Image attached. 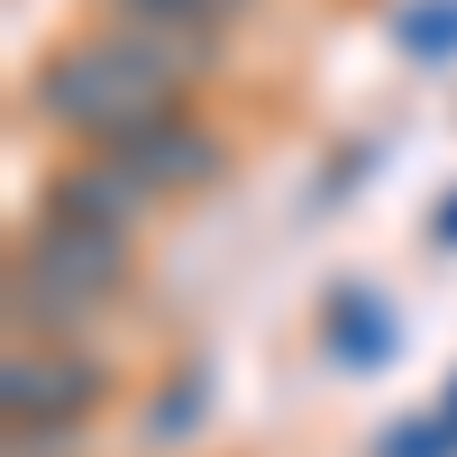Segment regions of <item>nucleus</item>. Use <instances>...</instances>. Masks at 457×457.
<instances>
[{
  "label": "nucleus",
  "mask_w": 457,
  "mask_h": 457,
  "mask_svg": "<svg viewBox=\"0 0 457 457\" xmlns=\"http://www.w3.org/2000/svg\"><path fill=\"white\" fill-rule=\"evenodd\" d=\"M174 101H183V83L137 46L129 28L73 37L64 55L37 64V110H46L64 137H83V146H129L137 129L174 120Z\"/></svg>",
  "instance_id": "f257e3e1"
},
{
  "label": "nucleus",
  "mask_w": 457,
  "mask_h": 457,
  "mask_svg": "<svg viewBox=\"0 0 457 457\" xmlns=\"http://www.w3.org/2000/svg\"><path fill=\"white\" fill-rule=\"evenodd\" d=\"M129 284V228H83L37 211V238L10 256V320L37 338H73L110 312V293Z\"/></svg>",
  "instance_id": "f03ea898"
},
{
  "label": "nucleus",
  "mask_w": 457,
  "mask_h": 457,
  "mask_svg": "<svg viewBox=\"0 0 457 457\" xmlns=\"http://www.w3.org/2000/svg\"><path fill=\"white\" fill-rule=\"evenodd\" d=\"M110 156H120L137 183H146V193H211V183H220V137L211 129H193V120H183V110H174V120H156V129H137L129 146H110Z\"/></svg>",
  "instance_id": "7ed1b4c3"
},
{
  "label": "nucleus",
  "mask_w": 457,
  "mask_h": 457,
  "mask_svg": "<svg viewBox=\"0 0 457 457\" xmlns=\"http://www.w3.org/2000/svg\"><path fill=\"white\" fill-rule=\"evenodd\" d=\"M0 394H10V421H83L92 394H101V366L73 357V348H37V357L19 348Z\"/></svg>",
  "instance_id": "20e7f679"
},
{
  "label": "nucleus",
  "mask_w": 457,
  "mask_h": 457,
  "mask_svg": "<svg viewBox=\"0 0 457 457\" xmlns=\"http://www.w3.org/2000/svg\"><path fill=\"white\" fill-rule=\"evenodd\" d=\"M156 202L146 183L101 146V165H73V174H55V193H46V211L55 220H83V228H137V211Z\"/></svg>",
  "instance_id": "39448f33"
},
{
  "label": "nucleus",
  "mask_w": 457,
  "mask_h": 457,
  "mask_svg": "<svg viewBox=\"0 0 457 457\" xmlns=\"http://www.w3.org/2000/svg\"><path fill=\"white\" fill-rule=\"evenodd\" d=\"M329 329V357L338 366H357V375H375V366H385L394 348H403V320H394V302L385 293H366V284H348V293H329V312H320Z\"/></svg>",
  "instance_id": "423d86ee"
},
{
  "label": "nucleus",
  "mask_w": 457,
  "mask_h": 457,
  "mask_svg": "<svg viewBox=\"0 0 457 457\" xmlns=\"http://www.w3.org/2000/svg\"><path fill=\"white\" fill-rule=\"evenodd\" d=\"M394 46L411 64H448L457 55V0H411V10L394 19Z\"/></svg>",
  "instance_id": "0eeeda50"
},
{
  "label": "nucleus",
  "mask_w": 457,
  "mask_h": 457,
  "mask_svg": "<svg viewBox=\"0 0 457 457\" xmlns=\"http://www.w3.org/2000/svg\"><path fill=\"white\" fill-rule=\"evenodd\" d=\"M120 19H174V28H228L247 0H110Z\"/></svg>",
  "instance_id": "6e6552de"
},
{
  "label": "nucleus",
  "mask_w": 457,
  "mask_h": 457,
  "mask_svg": "<svg viewBox=\"0 0 457 457\" xmlns=\"http://www.w3.org/2000/svg\"><path fill=\"white\" fill-rule=\"evenodd\" d=\"M375 457H457V421H448V411H430V421H394L385 439H375Z\"/></svg>",
  "instance_id": "1a4fd4ad"
},
{
  "label": "nucleus",
  "mask_w": 457,
  "mask_h": 457,
  "mask_svg": "<svg viewBox=\"0 0 457 457\" xmlns=\"http://www.w3.org/2000/svg\"><path fill=\"white\" fill-rule=\"evenodd\" d=\"M10 457H64V421H10Z\"/></svg>",
  "instance_id": "9d476101"
},
{
  "label": "nucleus",
  "mask_w": 457,
  "mask_h": 457,
  "mask_svg": "<svg viewBox=\"0 0 457 457\" xmlns=\"http://www.w3.org/2000/svg\"><path fill=\"white\" fill-rule=\"evenodd\" d=\"M439 247H457V193L439 202Z\"/></svg>",
  "instance_id": "9b49d317"
},
{
  "label": "nucleus",
  "mask_w": 457,
  "mask_h": 457,
  "mask_svg": "<svg viewBox=\"0 0 457 457\" xmlns=\"http://www.w3.org/2000/svg\"><path fill=\"white\" fill-rule=\"evenodd\" d=\"M439 411H448V421H457V375H448V403H439Z\"/></svg>",
  "instance_id": "f8f14e48"
}]
</instances>
